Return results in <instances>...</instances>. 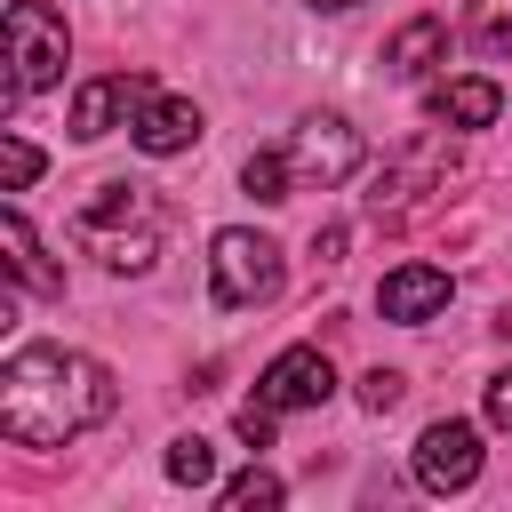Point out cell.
<instances>
[{
    "label": "cell",
    "instance_id": "5bb4252c",
    "mask_svg": "<svg viewBox=\"0 0 512 512\" xmlns=\"http://www.w3.org/2000/svg\"><path fill=\"white\" fill-rule=\"evenodd\" d=\"M0 248H8V272H16L24 288H40V296H64V272L40 256V240H32V224H24L16 208L0 216Z\"/></svg>",
    "mask_w": 512,
    "mask_h": 512
},
{
    "label": "cell",
    "instance_id": "9c48e42d",
    "mask_svg": "<svg viewBox=\"0 0 512 512\" xmlns=\"http://www.w3.org/2000/svg\"><path fill=\"white\" fill-rule=\"evenodd\" d=\"M144 104H152V80H144V72H104V80H88V88L72 96V136L96 144V136H112L120 120H136Z\"/></svg>",
    "mask_w": 512,
    "mask_h": 512
},
{
    "label": "cell",
    "instance_id": "cb8c5ba5",
    "mask_svg": "<svg viewBox=\"0 0 512 512\" xmlns=\"http://www.w3.org/2000/svg\"><path fill=\"white\" fill-rule=\"evenodd\" d=\"M312 8H360V0H312Z\"/></svg>",
    "mask_w": 512,
    "mask_h": 512
},
{
    "label": "cell",
    "instance_id": "6da1fadb",
    "mask_svg": "<svg viewBox=\"0 0 512 512\" xmlns=\"http://www.w3.org/2000/svg\"><path fill=\"white\" fill-rule=\"evenodd\" d=\"M120 408L112 376L88 360V352H64V344H24L8 368H0V432L16 448H64L80 440L88 424H104Z\"/></svg>",
    "mask_w": 512,
    "mask_h": 512
},
{
    "label": "cell",
    "instance_id": "9a60e30c",
    "mask_svg": "<svg viewBox=\"0 0 512 512\" xmlns=\"http://www.w3.org/2000/svg\"><path fill=\"white\" fill-rule=\"evenodd\" d=\"M240 184H248V200H264V208L296 200V176H288V152H280V144H256V152L240 160Z\"/></svg>",
    "mask_w": 512,
    "mask_h": 512
},
{
    "label": "cell",
    "instance_id": "2e32d148",
    "mask_svg": "<svg viewBox=\"0 0 512 512\" xmlns=\"http://www.w3.org/2000/svg\"><path fill=\"white\" fill-rule=\"evenodd\" d=\"M464 40L480 56H512V0H472L464 8Z\"/></svg>",
    "mask_w": 512,
    "mask_h": 512
},
{
    "label": "cell",
    "instance_id": "277c9868",
    "mask_svg": "<svg viewBox=\"0 0 512 512\" xmlns=\"http://www.w3.org/2000/svg\"><path fill=\"white\" fill-rule=\"evenodd\" d=\"M208 272H216V304L224 312H248V304L280 296V248L264 232H248V224H224L208 240Z\"/></svg>",
    "mask_w": 512,
    "mask_h": 512
},
{
    "label": "cell",
    "instance_id": "603a6c76",
    "mask_svg": "<svg viewBox=\"0 0 512 512\" xmlns=\"http://www.w3.org/2000/svg\"><path fill=\"white\" fill-rule=\"evenodd\" d=\"M312 256H320V264H344V224H320V232H312Z\"/></svg>",
    "mask_w": 512,
    "mask_h": 512
},
{
    "label": "cell",
    "instance_id": "52a82bcc",
    "mask_svg": "<svg viewBox=\"0 0 512 512\" xmlns=\"http://www.w3.org/2000/svg\"><path fill=\"white\" fill-rule=\"evenodd\" d=\"M416 480H424L432 496H456V488H472V480H480V432H472L464 416H440V424H424V440H416Z\"/></svg>",
    "mask_w": 512,
    "mask_h": 512
},
{
    "label": "cell",
    "instance_id": "8fae6325",
    "mask_svg": "<svg viewBox=\"0 0 512 512\" xmlns=\"http://www.w3.org/2000/svg\"><path fill=\"white\" fill-rule=\"evenodd\" d=\"M136 144H144L152 160L192 152V144H200V104H184V96H152V104L136 112Z\"/></svg>",
    "mask_w": 512,
    "mask_h": 512
},
{
    "label": "cell",
    "instance_id": "3957f363",
    "mask_svg": "<svg viewBox=\"0 0 512 512\" xmlns=\"http://www.w3.org/2000/svg\"><path fill=\"white\" fill-rule=\"evenodd\" d=\"M64 56H72V32H64V16L56 8H40V0H8V112L32 96V88H48V80H64Z\"/></svg>",
    "mask_w": 512,
    "mask_h": 512
},
{
    "label": "cell",
    "instance_id": "4fadbf2b",
    "mask_svg": "<svg viewBox=\"0 0 512 512\" xmlns=\"http://www.w3.org/2000/svg\"><path fill=\"white\" fill-rule=\"evenodd\" d=\"M496 112H504L496 80H440L432 88V120H448V128H496Z\"/></svg>",
    "mask_w": 512,
    "mask_h": 512
},
{
    "label": "cell",
    "instance_id": "ac0fdd59",
    "mask_svg": "<svg viewBox=\"0 0 512 512\" xmlns=\"http://www.w3.org/2000/svg\"><path fill=\"white\" fill-rule=\"evenodd\" d=\"M168 480H176V488H208V480H216V448H208L200 432H192V440H168Z\"/></svg>",
    "mask_w": 512,
    "mask_h": 512
},
{
    "label": "cell",
    "instance_id": "7a4b0ae2",
    "mask_svg": "<svg viewBox=\"0 0 512 512\" xmlns=\"http://www.w3.org/2000/svg\"><path fill=\"white\" fill-rule=\"evenodd\" d=\"M72 240L112 272H144L160 256V200L144 184H96V200L72 216Z\"/></svg>",
    "mask_w": 512,
    "mask_h": 512
},
{
    "label": "cell",
    "instance_id": "44dd1931",
    "mask_svg": "<svg viewBox=\"0 0 512 512\" xmlns=\"http://www.w3.org/2000/svg\"><path fill=\"white\" fill-rule=\"evenodd\" d=\"M232 424H240V440H248V448H272V424H280V416H272L264 400H248V408H240Z\"/></svg>",
    "mask_w": 512,
    "mask_h": 512
},
{
    "label": "cell",
    "instance_id": "30bf717a",
    "mask_svg": "<svg viewBox=\"0 0 512 512\" xmlns=\"http://www.w3.org/2000/svg\"><path fill=\"white\" fill-rule=\"evenodd\" d=\"M440 304H448V272H440V264H400V272H384V288H376V312L400 320V328L432 320Z\"/></svg>",
    "mask_w": 512,
    "mask_h": 512
},
{
    "label": "cell",
    "instance_id": "7402d4cb",
    "mask_svg": "<svg viewBox=\"0 0 512 512\" xmlns=\"http://www.w3.org/2000/svg\"><path fill=\"white\" fill-rule=\"evenodd\" d=\"M488 424H496V432H512V368H496V376H488Z\"/></svg>",
    "mask_w": 512,
    "mask_h": 512
},
{
    "label": "cell",
    "instance_id": "d6986e66",
    "mask_svg": "<svg viewBox=\"0 0 512 512\" xmlns=\"http://www.w3.org/2000/svg\"><path fill=\"white\" fill-rule=\"evenodd\" d=\"M400 392H408V384H400V368H368V376H360V408H368V416L400 408Z\"/></svg>",
    "mask_w": 512,
    "mask_h": 512
},
{
    "label": "cell",
    "instance_id": "8992f818",
    "mask_svg": "<svg viewBox=\"0 0 512 512\" xmlns=\"http://www.w3.org/2000/svg\"><path fill=\"white\" fill-rule=\"evenodd\" d=\"M448 160H456V152H448L440 136H408V144H400V152L376 168L368 216H376V224H384V216H408L424 192H440V184H448Z\"/></svg>",
    "mask_w": 512,
    "mask_h": 512
},
{
    "label": "cell",
    "instance_id": "ba28073f",
    "mask_svg": "<svg viewBox=\"0 0 512 512\" xmlns=\"http://www.w3.org/2000/svg\"><path fill=\"white\" fill-rule=\"evenodd\" d=\"M328 392H336V368H328L320 344H288V352L264 368V384H256V400H264L272 416H288V408H320Z\"/></svg>",
    "mask_w": 512,
    "mask_h": 512
},
{
    "label": "cell",
    "instance_id": "7c38bea8",
    "mask_svg": "<svg viewBox=\"0 0 512 512\" xmlns=\"http://www.w3.org/2000/svg\"><path fill=\"white\" fill-rule=\"evenodd\" d=\"M440 48H448V24H440V16H408V24L384 40V72H392V80H424V72L440 64Z\"/></svg>",
    "mask_w": 512,
    "mask_h": 512
},
{
    "label": "cell",
    "instance_id": "ffe728a7",
    "mask_svg": "<svg viewBox=\"0 0 512 512\" xmlns=\"http://www.w3.org/2000/svg\"><path fill=\"white\" fill-rule=\"evenodd\" d=\"M0 168H8V192H24V184L40 176V152H32L24 136H0Z\"/></svg>",
    "mask_w": 512,
    "mask_h": 512
},
{
    "label": "cell",
    "instance_id": "e0dca14e",
    "mask_svg": "<svg viewBox=\"0 0 512 512\" xmlns=\"http://www.w3.org/2000/svg\"><path fill=\"white\" fill-rule=\"evenodd\" d=\"M288 488H280V472H264V464H248L240 480H224V512H272Z\"/></svg>",
    "mask_w": 512,
    "mask_h": 512
},
{
    "label": "cell",
    "instance_id": "5b68a950",
    "mask_svg": "<svg viewBox=\"0 0 512 512\" xmlns=\"http://www.w3.org/2000/svg\"><path fill=\"white\" fill-rule=\"evenodd\" d=\"M280 152H288L296 192H328V184H344V176L360 168V128H352V120H336V112H320V120H304Z\"/></svg>",
    "mask_w": 512,
    "mask_h": 512
}]
</instances>
